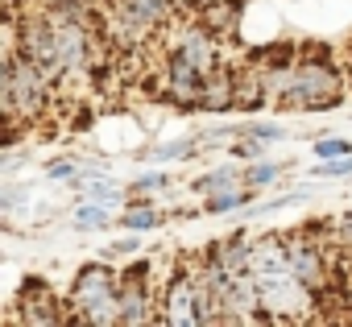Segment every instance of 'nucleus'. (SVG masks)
Returning a JSON list of instances; mask_svg holds the SVG:
<instances>
[{"label": "nucleus", "mask_w": 352, "mask_h": 327, "mask_svg": "<svg viewBox=\"0 0 352 327\" xmlns=\"http://www.w3.org/2000/svg\"><path fill=\"white\" fill-rule=\"evenodd\" d=\"M228 149H232V157H236V161H257V157L265 153V141H261V137H241V141H236V145H228Z\"/></svg>", "instance_id": "obj_22"}, {"label": "nucleus", "mask_w": 352, "mask_h": 327, "mask_svg": "<svg viewBox=\"0 0 352 327\" xmlns=\"http://www.w3.org/2000/svg\"><path fill=\"white\" fill-rule=\"evenodd\" d=\"M46 174H50L54 183H71V187L83 183V166H79V161H71V157H54L50 166H46Z\"/></svg>", "instance_id": "obj_19"}, {"label": "nucleus", "mask_w": 352, "mask_h": 327, "mask_svg": "<svg viewBox=\"0 0 352 327\" xmlns=\"http://www.w3.org/2000/svg\"><path fill=\"white\" fill-rule=\"evenodd\" d=\"M170 54L183 58V63H191V67L204 71V75L220 71V46H216V34H212L208 25H187L179 38H174V50H170Z\"/></svg>", "instance_id": "obj_8"}, {"label": "nucleus", "mask_w": 352, "mask_h": 327, "mask_svg": "<svg viewBox=\"0 0 352 327\" xmlns=\"http://www.w3.org/2000/svg\"><path fill=\"white\" fill-rule=\"evenodd\" d=\"M232 187H245V170L236 166V157L228 161V166H220V170H212V174H199V179L191 183L195 195H216V191H232Z\"/></svg>", "instance_id": "obj_11"}, {"label": "nucleus", "mask_w": 352, "mask_h": 327, "mask_svg": "<svg viewBox=\"0 0 352 327\" xmlns=\"http://www.w3.org/2000/svg\"><path fill=\"white\" fill-rule=\"evenodd\" d=\"M282 170H286V161H249V166H245V183L261 191V187H270Z\"/></svg>", "instance_id": "obj_18"}, {"label": "nucleus", "mask_w": 352, "mask_h": 327, "mask_svg": "<svg viewBox=\"0 0 352 327\" xmlns=\"http://www.w3.org/2000/svg\"><path fill=\"white\" fill-rule=\"evenodd\" d=\"M79 195L83 199H100V203H108V207H116L120 199H124V191L104 174V170H91V174H83V183H79Z\"/></svg>", "instance_id": "obj_13"}, {"label": "nucleus", "mask_w": 352, "mask_h": 327, "mask_svg": "<svg viewBox=\"0 0 352 327\" xmlns=\"http://www.w3.org/2000/svg\"><path fill=\"white\" fill-rule=\"evenodd\" d=\"M195 149H204V141L195 137V141H170V145H153V149H141L137 157L141 161H183V157H191Z\"/></svg>", "instance_id": "obj_15"}, {"label": "nucleus", "mask_w": 352, "mask_h": 327, "mask_svg": "<svg viewBox=\"0 0 352 327\" xmlns=\"http://www.w3.org/2000/svg\"><path fill=\"white\" fill-rule=\"evenodd\" d=\"M25 199V187L21 183H5V191H0V212H17Z\"/></svg>", "instance_id": "obj_24"}, {"label": "nucleus", "mask_w": 352, "mask_h": 327, "mask_svg": "<svg viewBox=\"0 0 352 327\" xmlns=\"http://www.w3.org/2000/svg\"><path fill=\"white\" fill-rule=\"evenodd\" d=\"M331 236H336V245H340V249H348V253H352V216H344V220L331 228Z\"/></svg>", "instance_id": "obj_27"}, {"label": "nucleus", "mask_w": 352, "mask_h": 327, "mask_svg": "<svg viewBox=\"0 0 352 327\" xmlns=\"http://www.w3.org/2000/svg\"><path fill=\"white\" fill-rule=\"evenodd\" d=\"M71 319L79 323H96V327H112L120 323V273H112L108 265L91 261L75 273L71 282V298H67Z\"/></svg>", "instance_id": "obj_3"}, {"label": "nucleus", "mask_w": 352, "mask_h": 327, "mask_svg": "<svg viewBox=\"0 0 352 327\" xmlns=\"http://www.w3.org/2000/svg\"><path fill=\"white\" fill-rule=\"evenodd\" d=\"M191 5H204V0H179V9H191Z\"/></svg>", "instance_id": "obj_28"}, {"label": "nucleus", "mask_w": 352, "mask_h": 327, "mask_svg": "<svg viewBox=\"0 0 352 327\" xmlns=\"http://www.w3.org/2000/svg\"><path fill=\"white\" fill-rule=\"evenodd\" d=\"M286 124L274 120H249V124H232V137H261V141H286Z\"/></svg>", "instance_id": "obj_17"}, {"label": "nucleus", "mask_w": 352, "mask_h": 327, "mask_svg": "<svg viewBox=\"0 0 352 327\" xmlns=\"http://www.w3.org/2000/svg\"><path fill=\"white\" fill-rule=\"evenodd\" d=\"M50 83L54 75L34 63L30 54H21L17 46L5 50V71H0V100H5V120H30L46 112L50 104Z\"/></svg>", "instance_id": "obj_2"}, {"label": "nucleus", "mask_w": 352, "mask_h": 327, "mask_svg": "<svg viewBox=\"0 0 352 327\" xmlns=\"http://www.w3.org/2000/svg\"><path fill=\"white\" fill-rule=\"evenodd\" d=\"M253 191L257 187H232V191H216V195H204V212L199 216H224V212H236L245 203H253Z\"/></svg>", "instance_id": "obj_12"}, {"label": "nucleus", "mask_w": 352, "mask_h": 327, "mask_svg": "<svg viewBox=\"0 0 352 327\" xmlns=\"http://www.w3.org/2000/svg\"><path fill=\"white\" fill-rule=\"evenodd\" d=\"M120 228L124 232H153V228H162V212L149 203H137V207L120 212Z\"/></svg>", "instance_id": "obj_16"}, {"label": "nucleus", "mask_w": 352, "mask_h": 327, "mask_svg": "<svg viewBox=\"0 0 352 327\" xmlns=\"http://www.w3.org/2000/svg\"><path fill=\"white\" fill-rule=\"evenodd\" d=\"M352 153V141L348 137H323L319 145H315V157L319 161H327V157H348Z\"/></svg>", "instance_id": "obj_21"}, {"label": "nucleus", "mask_w": 352, "mask_h": 327, "mask_svg": "<svg viewBox=\"0 0 352 327\" xmlns=\"http://www.w3.org/2000/svg\"><path fill=\"white\" fill-rule=\"evenodd\" d=\"M270 95L298 108H331L340 104V71L323 58H307L286 75H270Z\"/></svg>", "instance_id": "obj_4"}, {"label": "nucleus", "mask_w": 352, "mask_h": 327, "mask_svg": "<svg viewBox=\"0 0 352 327\" xmlns=\"http://www.w3.org/2000/svg\"><path fill=\"white\" fill-rule=\"evenodd\" d=\"M141 249V240H137V232L133 236H120V240H112L108 249H104V257H129V253H137Z\"/></svg>", "instance_id": "obj_25"}, {"label": "nucleus", "mask_w": 352, "mask_h": 327, "mask_svg": "<svg viewBox=\"0 0 352 327\" xmlns=\"http://www.w3.org/2000/svg\"><path fill=\"white\" fill-rule=\"evenodd\" d=\"M307 195H311V191H286V195H278V199H270V203H265L261 212H278V207H290V203H302Z\"/></svg>", "instance_id": "obj_26"}, {"label": "nucleus", "mask_w": 352, "mask_h": 327, "mask_svg": "<svg viewBox=\"0 0 352 327\" xmlns=\"http://www.w3.org/2000/svg\"><path fill=\"white\" fill-rule=\"evenodd\" d=\"M157 319L170 327H204V306H199V278L195 269H179L157 294Z\"/></svg>", "instance_id": "obj_5"}, {"label": "nucleus", "mask_w": 352, "mask_h": 327, "mask_svg": "<svg viewBox=\"0 0 352 327\" xmlns=\"http://www.w3.org/2000/svg\"><path fill=\"white\" fill-rule=\"evenodd\" d=\"M153 311H157V298H153V286H149V265L137 261L120 273V323L141 327V323L157 319Z\"/></svg>", "instance_id": "obj_7"}, {"label": "nucleus", "mask_w": 352, "mask_h": 327, "mask_svg": "<svg viewBox=\"0 0 352 327\" xmlns=\"http://www.w3.org/2000/svg\"><path fill=\"white\" fill-rule=\"evenodd\" d=\"M112 207L108 203H100V199H83L75 212H71V228H79V232H91V228H108V216Z\"/></svg>", "instance_id": "obj_14"}, {"label": "nucleus", "mask_w": 352, "mask_h": 327, "mask_svg": "<svg viewBox=\"0 0 352 327\" xmlns=\"http://www.w3.org/2000/svg\"><path fill=\"white\" fill-rule=\"evenodd\" d=\"M311 174H315V179H348V174H352V153H348V157H327V161H319Z\"/></svg>", "instance_id": "obj_20"}, {"label": "nucleus", "mask_w": 352, "mask_h": 327, "mask_svg": "<svg viewBox=\"0 0 352 327\" xmlns=\"http://www.w3.org/2000/svg\"><path fill=\"white\" fill-rule=\"evenodd\" d=\"M216 265H224L228 273H249L253 269V240L245 236V232H236V236H224L212 253H208Z\"/></svg>", "instance_id": "obj_9"}, {"label": "nucleus", "mask_w": 352, "mask_h": 327, "mask_svg": "<svg viewBox=\"0 0 352 327\" xmlns=\"http://www.w3.org/2000/svg\"><path fill=\"white\" fill-rule=\"evenodd\" d=\"M232 104H236V79H232L228 71H212L199 108H204V112H224V108H232Z\"/></svg>", "instance_id": "obj_10"}, {"label": "nucleus", "mask_w": 352, "mask_h": 327, "mask_svg": "<svg viewBox=\"0 0 352 327\" xmlns=\"http://www.w3.org/2000/svg\"><path fill=\"white\" fill-rule=\"evenodd\" d=\"M286 257H290V269H294L315 294H323V286L331 282L327 245H323V240H311V232H294V236H286Z\"/></svg>", "instance_id": "obj_6"}, {"label": "nucleus", "mask_w": 352, "mask_h": 327, "mask_svg": "<svg viewBox=\"0 0 352 327\" xmlns=\"http://www.w3.org/2000/svg\"><path fill=\"white\" fill-rule=\"evenodd\" d=\"M253 278H257L265 323H302L319 306V294L290 269L286 236L253 240Z\"/></svg>", "instance_id": "obj_1"}, {"label": "nucleus", "mask_w": 352, "mask_h": 327, "mask_svg": "<svg viewBox=\"0 0 352 327\" xmlns=\"http://www.w3.org/2000/svg\"><path fill=\"white\" fill-rule=\"evenodd\" d=\"M129 191H133V195H157V191H170V174H145V179H133Z\"/></svg>", "instance_id": "obj_23"}]
</instances>
